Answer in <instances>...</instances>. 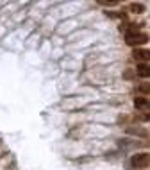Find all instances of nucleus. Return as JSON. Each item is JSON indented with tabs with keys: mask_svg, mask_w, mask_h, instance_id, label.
Returning a JSON list of instances; mask_svg holds the SVG:
<instances>
[{
	"mask_svg": "<svg viewBox=\"0 0 150 170\" xmlns=\"http://www.w3.org/2000/svg\"><path fill=\"white\" fill-rule=\"evenodd\" d=\"M130 165L134 168H147V167H150V154L148 152H138L130 158Z\"/></svg>",
	"mask_w": 150,
	"mask_h": 170,
	"instance_id": "f257e3e1",
	"label": "nucleus"
},
{
	"mask_svg": "<svg viewBox=\"0 0 150 170\" xmlns=\"http://www.w3.org/2000/svg\"><path fill=\"white\" fill-rule=\"evenodd\" d=\"M148 41V36L143 34V32H136V34H127L125 36V43L129 47H139V45H145Z\"/></svg>",
	"mask_w": 150,
	"mask_h": 170,
	"instance_id": "f03ea898",
	"label": "nucleus"
},
{
	"mask_svg": "<svg viewBox=\"0 0 150 170\" xmlns=\"http://www.w3.org/2000/svg\"><path fill=\"white\" fill-rule=\"evenodd\" d=\"M132 57L138 61V64H139V63H147V61H150V50H147V49H136L134 52H132Z\"/></svg>",
	"mask_w": 150,
	"mask_h": 170,
	"instance_id": "7ed1b4c3",
	"label": "nucleus"
},
{
	"mask_svg": "<svg viewBox=\"0 0 150 170\" xmlns=\"http://www.w3.org/2000/svg\"><path fill=\"white\" fill-rule=\"evenodd\" d=\"M134 107L138 111H148L150 109V99H147V97H136Z\"/></svg>",
	"mask_w": 150,
	"mask_h": 170,
	"instance_id": "20e7f679",
	"label": "nucleus"
},
{
	"mask_svg": "<svg viewBox=\"0 0 150 170\" xmlns=\"http://www.w3.org/2000/svg\"><path fill=\"white\" fill-rule=\"evenodd\" d=\"M136 75L143 79H148L150 77V64L148 63H139L138 68H136Z\"/></svg>",
	"mask_w": 150,
	"mask_h": 170,
	"instance_id": "39448f33",
	"label": "nucleus"
},
{
	"mask_svg": "<svg viewBox=\"0 0 150 170\" xmlns=\"http://www.w3.org/2000/svg\"><path fill=\"white\" fill-rule=\"evenodd\" d=\"M125 131H127L129 135L141 136V138H147V136H148V131H147V129H143V127H139V125H129Z\"/></svg>",
	"mask_w": 150,
	"mask_h": 170,
	"instance_id": "423d86ee",
	"label": "nucleus"
},
{
	"mask_svg": "<svg viewBox=\"0 0 150 170\" xmlns=\"http://www.w3.org/2000/svg\"><path fill=\"white\" fill-rule=\"evenodd\" d=\"M136 90H138L139 93H145V95H148V93H150V83H138Z\"/></svg>",
	"mask_w": 150,
	"mask_h": 170,
	"instance_id": "0eeeda50",
	"label": "nucleus"
},
{
	"mask_svg": "<svg viewBox=\"0 0 150 170\" xmlns=\"http://www.w3.org/2000/svg\"><path fill=\"white\" fill-rule=\"evenodd\" d=\"M130 11L136 14H141L143 11H145V6L143 4H138V2H134V4H130Z\"/></svg>",
	"mask_w": 150,
	"mask_h": 170,
	"instance_id": "6e6552de",
	"label": "nucleus"
},
{
	"mask_svg": "<svg viewBox=\"0 0 150 170\" xmlns=\"http://www.w3.org/2000/svg\"><path fill=\"white\" fill-rule=\"evenodd\" d=\"M136 118H138L139 122H150V111H145V113L136 115Z\"/></svg>",
	"mask_w": 150,
	"mask_h": 170,
	"instance_id": "1a4fd4ad",
	"label": "nucleus"
}]
</instances>
